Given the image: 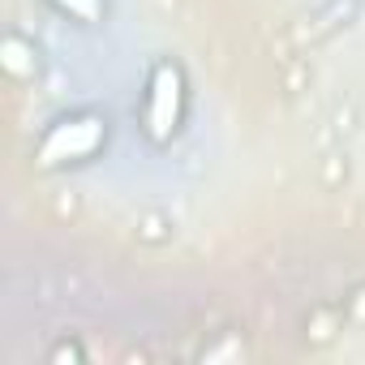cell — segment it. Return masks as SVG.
Masks as SVG:
<instances>
[{"label": "cell", "instance_id": "obj_1", "mask_svg": "<svg viewBox=\"0 0 365 365\" xmlns=\"http://www.w3.org/2000/svg\"><path fill=\"white\" fill-rule=\"evenodd\" d=\"M108 138V120L103 116H65L48 129V138L39 142V159L48 168L56 163H73V159H91Z\"/></svg>", "mask_w": 365, "mask_h": 365}, {"label": "cell", "instance_id": "obj_2", "mask_svg": "<svg viewBox=\"0 0 365 365\" xmlns=\"http://www.w3.org/2000/svg\"><path fill=\"white\" fill-rule=\"evenodd\" d=\"M146 133L155 142H168L180 125V112H185V78H180L176 65H155L150 86H146Z\"/></svg>", "mask_w": 365, "mask_h": 365}, {"label": "cell", "instance_id": "obj_3", "mask_svg": "<svg viewBox=\"0 0 365 365\" xmlns=\"http://www.w3.org/2000/svg\"><path fill=\"white\" fill-rule=\"evenodd\" d=\"M56 9H65L69 18H78V22H99L103 18V0H52Z\"/></svg>", "mask_w": 365, "mask_h": 365}]
</instances>
